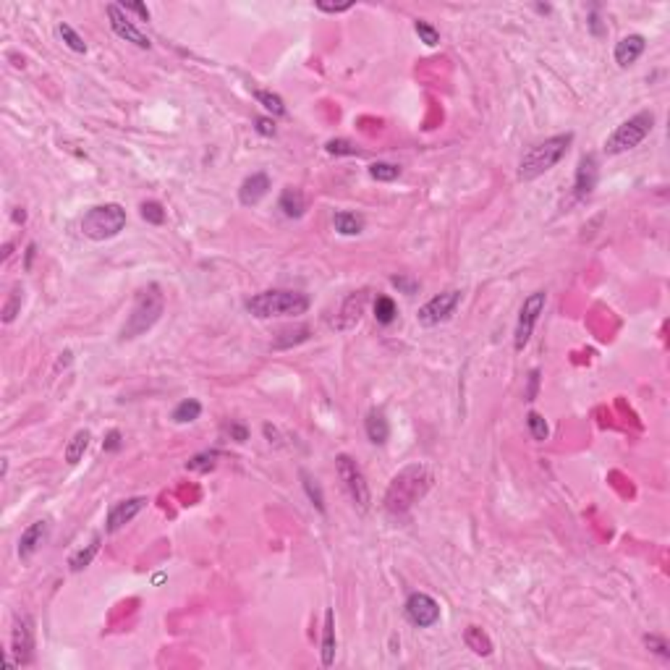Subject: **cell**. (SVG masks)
I'll use <instances>...</instances> for the list:
<instances>
[{"label": "cell", "instance_id": "6da1fadb", "mask_svg": "<svg viewBox=\"0 0 670 670\" xmlns=\"http://www.w3.org/2000/svg\"><path fill=\"white\" fill-rule=\"evenodd\" d=\"M429 485H432V471H429L424 464H409V466L401 469V471L393 476V482L388 485V493H385V511L396 518L406 516V513L427 495Z\"/></svg>", "mask_w": 670, "mask_h": 670}, {"label": "cell", "instance_id": "7a4b0ae2", "mask_svg": "<svg viewBox=\"0 0 670 670\" xmlns=\"http://www.w3.org/2000/svg\"><path fill=\"white\" fill-rule=\"evenodd\" d=\"M571 145L573 134L565 131V134H555V137H548L540 145L529 147L518 160V181H534V178L545 176L548 170L555 168L558 162L568 155Z\"/></svg>", "mask_w": 670, "mask_h": 670}, {"label": "cell", "instance_id": "3957f363", "mask_svg": "<svg viewBox=\"0 0 670 670\" xmlns=\"http://www.w3.org/2000/svg\"><path fill=\"white\" fill-rule=\"evenodd\" d=\"M312 307L304 291H288V288H275V291H262L254 293L251 299H246V312L259 320H270V317H299Z\"/></svg>", "mask_w": 670, "mask_h": 670}, {"label": "cell", "instance_id": "277c9868", "mask_svg": "<svg viewBox=\"0 0 670 670\" xmlns=\"http://www.w3.org/2000/svg\"><path fill=\"white\" fill-rule=\"evenodd\" d=\"M162 309H165V296L160 293V286L150 283L147 288L137 293L134 307H131L129 317H126V323L121 328V338L134 340L139 335H145L147 330H152L157 320L162 317Z\"/></svg>", "mask_w": 670, "mask_h": 670}, {"label": "cell", "instance_id": "5b68a950", "mask_svg": "<svg viewBox=\"0 0 670 670\" xmlns=\"http://www.w3.org/2000/svg\"><path fill=\"white\" fill-rule=\"evenodd\" d=\"M126 210L121 204L105 202L98 204V207H89L81 218V234L92 239V241H108V239H115L126 228Z\"/></svg>", "mask_w": 670, "mask_h": 670}, {"label": "cell", "instance_id": "8992f818", "mask_svg": "<svg viewBox=\"0 0 670 670\" xmlns=\"http://www.w3.org/2000/svg\"><path fill=\"white\" fill-rule=\"evenodd\" d=\"M654 129V113L652 110H639L637 115H631L629 121H623L618 129L605 139V152L607 155H626L631 150H637Z\"/></svg>", "mask_w": 670, "mask_h": 670}, {"label": "cell", "instance_id": "52a82bcc", "mask_svg": "<svg viewBox=\"0 0 670 670\" xmlns=\"http://www.w3.org/2000/svg\"><path fill=\"white\" fill-rule=\"evenodd\" d=\"M335 469H338L340 482H343L348 498L354 501L356 508H370V485H367V476H364L362 466L356 464V459H351L348 453H338L335 456Z\"/></svg>", "mask_w": 670, "mask_h": 670}, {"label": "cell", "instance_id": "ba28073f", "mask_svg": "<svg viewBox=\"0 0 670 670\" xmlns=\"http://www.w3.org/2000/svg\"><path fill=\"white\" fill-rule=\"evenodd\" d=\"M545 304H548V293L545 291H534L524 299V304L518 309L516 330H513V348H516V351H524V348L529 346L534 325H537L540 315L545 312Z\"/></svg>", "mask_w": 670, "mask_h": 670}, {"label": "cell", "instance_id": "9c48e42d", "mask_svg": "<svg viewBox=\"0 0 670 670\" xmlns=\"http://www.w3.org/2000/svg\"><path fill=\"white\" fill-rule=\"evenodd\" d=\"M404 613L412 626L417 629H432L440 621V602L435 597H429L427 592H412L406 597Z\"/></svg>", "mask_w": 670, "mask_h": 670}, {"label": "cell", "instance_id": "30bf717a", "mask_svg": "<svg viewBox=\"0 0 670 670\" xmlns=\"http://www.w3.org/2000/svg\"><path fill=\"white\" fill-rule=\"evenodd\" d=\"M459 301H461V291H456V288L437 293V296H432V299L424 304V307H419L417 320H419L422 328H435V325L451 320L453 312H456V307H459Z\"/></svg>", "mask_w": 670, "mask_h": 670}, {"label": "cell", "instance_id": "8fae6325", "mask_svg": "<svg viewBox=\"0 0 670 670\" xmlns=\"http://www.w3.org/2000/svg\"><path fill=\"white\" fill-rule=\"evenodd\" d=\"M11 654L16 665H29L34 657V621L29 613H19L11 631Z\"/></svg>", "mask_w": 670, "mask_h": 670}, {"label": "cell", "instance_id": "7c38bea8", "mask_svg": "<svg viewBox=\"0 0 670 670\" xmlns=\"http://www.w3.org/2000/svg\"><path fill=\"white\" fill-rule=\"evenodd\" d=\"M105 14H108V19H110V29H113L121 40H126V42H131V45H137V48H142V50H150L152 48V40L147 37L142 29H139L134 21H131L129 16H126V11L121 9V6H115V3H108L105 6Z\"/></svg>", "mask_w": 670, "mask_h": 670}, {"label": "cell", "instance_id": "4fadbf2b", "mask_svg": "<svg viewBox=\"0 0 670 670\" xmlns=\"http://www.w3.org/2000/svg\"><path fill=\"white\" fill-rule=\"evenodd\" d=\"M147 498L145 495H137V498H129V501H121V503H115L113 508L108 511V524H105V529L110 534H115V532H121L123 526L126 524H131L134 518L142 513V511L147 508Z\"/></svg>", "mask_w": 670, "mask_h": 670}, {"label": "cell", "instance_id": "5bb4252c", "mask_svg": "<svg viewBox=\"0 0 670 670\" xmlns=\"http://www.w3.org/2000/svg\"><path fill=\"white\" fill-rule=\"evenodd\" d=\"M597 178H600V162L595 155H584L579 160V168H576V178H573V197L576 199H590L592 192L597 189Z\"/></svg>", "mask_w": 670, "mask_h": 670}, {"label": "cell", "instance_id": "9a60e30c", "mask_svg": "<svg viewBox=\"0 0 670 670\" xmlns=\"http://www.w3.org/2000/svg\"><path fill=\"white\" fill-rule=\"evenodd\" d=\"M267 192H270V176L257 170V173H251V176H246L241 181V186H239V202L244 207H254V204L265 199Z\"/></svg>", "mask_w": 670, "mask_h": 670}, {"label": "cell", "instance_id": "2e32d148", "mask_svg": "<svg viewBox=\"0 0 670 670\" xmlns=\"http://www.w3.org/2000/svg\"><path fill=\"white\" fill-rule=\"evenodd\" d=\"M647 50V40L642 37V34H629V37H623V40L615 42V63L621 66V68H629V66H634L639 61V58L644 56Z\"/></svg>", "mask_w": 670, "mask_h": 670}, {"label": "cell", "instance_id": "e0dca14e", "mask_svg": "<svg viewBox=\"0 0 670 670\" xmlns=\"http://www.w3.org/2000/svg\"><path fill=\"white\" fill-rule=\"evenodd\" d=\"M48 532H50L48 521H34V524L26 526L24 532H21V537H19V558H21V560H29V558L42 548V542L48 540Z\"/></svg>", "mask_w": 670, "mask_h": 670}, {"label": "cell", "instance_id": "ac0fdd59", "mask_svg": "<svg viewBox=\"0 0 670 670\" xmlns=\"http://www.w3.org/2000/svg\"><path fill=\"white\" fill-rule=\"evenodd\" d=\"M364 432L372 445H385L390 437V422L382 409H370L367 419H364Z\"/></svg>", "mask_w": 670, "mask_h": 670}, {"label": "cell", "instance_id": "d6986e66", "mask_svg": "<svg viewBox=\"0 0 670 670\" xmlns=\"http://www.w3.org/2000/svg\"><path fill=\"white\" fill-rule=\"evenodd\" d=\"M278 210L288 220H299L307 212V197H304V192L296 189V186H286L281 192V199H278Z\"/></svg>", "mask_w": 670, "mask_h": 670}, {"label": "cell", "instance_id": "ffe728a7", "mask_svg": "<svg viewBox=\"0 0 670 670\" xmlns=\"http://www.w3.org/2000/svg\"><path fill=\"white\" fill-rule=\"evenodd\" d=\"M364 304H367V291L351 293V296L343 301V307H340V317H338V323H335V328H338V330H351V328L362 320Z\"/></svg>", "mask_w": 670, "mask_h": 670}, {"label": "cell", "instance_id": "44dd1931", "mask_svg": "<svg viewBox=\"0 0 670 670\" xmlns=\"http://www.w3.org/2000/svg\"><path fill=\"white\" fill-rule=\"evenodd\" d=\"M320 652H323V665L330 668L333 662H335V613H333V607L325 610V629H323Z\"/></svg>", "mask_w": 670, "mask_h": 670}, {"label": "cell", "instance_id": "7402d4cb", "mask_svg": "<svg viewBox=\"0 0 670 670\" xmlns=\"http://www.w3.org/2000/svg\"><path fill=\"white\" fill-rule=\"evenodd\" d=\"M464 644L474 654H479V657H490L493 654V639L487 637L485 629H479V626H469L464 631Z\"/></svg>", "mask_w": 670, "mask_h": 670}, {"label": "cell", "instance_id": "603a6c76", "mask_svg": "<svg viewBox=\"0 0 670 670\" xmlns=\"http://www.w3.org/2000/svg\"><path fill=\"white\" fill-rule=\"evenodd\" d=\"M100 542H103V537H100V534H95L87 548H81L79 553H73V555L68 558V568H71L73 573H81L84 568H89V565H92V560H95V555L100 553Z\"/></svg>", "mask_w": 670, "mask_h": 670}, {"label": "cell", "instance_id": "cb8c5ba5", "mask_svg": "<svg viewBox=\"0 0 670 670\" xmlns=\"http://www.w3.org/2000/svg\"><path fill=\"white\" fill-rule=\"evenodd\" d=\"M333 226L340 236H359L364 231V220L356 215V212L340 210L333 215Z\"/></svg>", "mask_w": 670, "mask_h": 670}, {"label": "cell", "instance_id": "d4e9b609", "mask_svg": "<svg viewBox=\"0 0 670 670\" xmlns=\"http://www.w3.org/2000/svg\"><path fill=\"white\" fill-rule=\"evenodd\" d=\"M89 440H92L89 429H79V432H73V437L68 440V445H66V464L76 466V464L84 459V453H87Z\"/></svg>", "mask_w": 670, "mask_h": 670}, {"label": "cell", "instance_id": "484cf974", "mask_svg": "<svg viewBox=\"0 0 670 670\" xmlns=\"http://www.w3.org/2000/svg\"><path fill=\"white\" fill-rule=\"evenodd\" d=\"M170 417H173L176 424H192V422H197L202 417V404H199L197 398H184V401L173 409Z\"/></svg>", "mask_w": 670, "mask_h": 670}, {"label": "cell", "instance_id": "4316f807", "mask_svg": "<svg viewBox=\"0 0 670 670\" xmlns=\"http://www.w3.org/2000/svg\"><path fill=\"white\" fill-rule=\"evenodd\" d=\"M299 476H301V485H304V493H307V498H309V503L315 506L320 513L325 516V495H323V487H320V482H317L315 476L309 474L307 469H301L299 471Z\"/></svg>", "mask_w": 670, "mask_h": 670}, {"label": "cell", "instance_id": "83f0119b", "mask_svg": "<svg viewBox=\"0 0 670 670\" xmlns=\"http://www.w3.org/2000/svg\"><path fill=\"white\" fill-rule=\"evenodd\" d=\"M21 304H24V288H21V283H16V286L11 288L6 304H3V323L6 325L14 323L16 315H21Z\"/></svg>", "mask_w": 670, "mask_h": 670}, {"label": "cell", "instance_id": "f1b7e54d", "mask_svg": "<svg viewBox=\"0 0 670 670\" xmlns=\"http://www.w3.org/2000/svg\"><path fill=\"white\" fill-rule=\"evenodd\" d=\"M218 459H220V451H202L186 461V469H189V471L207 474V471H212V469L218 466Z\"/></svg>", "mask_w": 670, "mask_h": 670}, {"label": "cell", "instance_id": "f546056e", "mask_svg": "<svg viewBox=\"0 0 670 670\" xmlns=\"http://www.w3.org/2000/svg\"><path fill=\"white\" fill-rule=\"evenodd\" d=\"M309 325H299V328H291V330H283L281 338H275L273 346L275 348H291V346H299V343H304V340H309Z\"/></svg>", "mask_w": 670, "mask_h": 670}, {"label": "cell", "instance_id": "4dcf8cb0", "mask_svg": "<svg viewBox=\"0 0 670 670\" xmlns=\"http://www.w3.org/2000/svg\"><path fill=\"white\" fill-rule=\"evenodd\" d=\"M396 317H398L396 301L390 299V296H377V301H375V320L380 325H393Z\"/></svg>", "mask_w": 670, "mask_h": 670}, {"label": "cell", "instance_id": "1f68e13d", "mask_svg": "<svg viewBox=\"0 0 670 670\" xmlns=\"http://www.w3.org/2000/svg\"><path fill=\"white\" fill-rule=\"evenodd\" d=\"M254 98H257L259 105H265V110H270L273 115H286L288 110H286V103H283L281 95H275V92H265V89H257L254 92Z\"/></svg>", "mask_w": 670, "mask_h": 670}, {"label": "cell", "instance_id": "d6a6232c", "mask_svg": "<svg viewBox=\"0 0 670 670\" xmlns=\"http://www.w3.org/2000/svg\"><path fill=\"white\" fill-rule=\"evenodd\" d=\"M58 34L66 42V48H71L73 53H87V42H84V37L71 24H58Z\"/></svg>", "mask_w": 670, "mask_h": 670}, {"label": "cell", "instance_id": "836d02e7", "mask_svg": "<svg viewBox=\"0 0 670 670\" xmlns=\"http://www.w3.org/2000/svg\"><path fill=\"white\" fill-rule=\"evenodd\" d=\"M370 176L375 178V181L390 184V181H396V178L401 176V168H398L396 162H372V165H370Z\"/></svg>", "mask_w": 670, "mask_h": 670}, {"label": "cell", "instance_id": "e575fe53", "mask_svg": "<svg viewBox=\"0 0 670 670\" xmlns=\"http://www.w3.org/2000/svg\"><path fill=\"white\" fill-rule=\"evenodd\" d=\"M139 215H142V220H147L150 226H162V223H165V207H162L160 202H155V199L139 204Z\"/></svg>", "mask_w": 670, "mask_h": 670}, {"label": "cell", "instance_id": "d590c367", "mask_svg": "<svg viewBox=\"0 0 670 670\" xmlns=\"http://www.w3.org/2000/svg\"><path fill=\"white\" fill-rule=\"evenodd\" d=\"M526 427H529V435H532L537 443L548 440L550 427H548V422H545V417H542V414H537V412L526 414Z\"/></svg>", "mask_w": 670, "mask_h": 670}, {"label": "cell", "instance_id": "8d00e7d4", "mask_svg": "<svg viewBox=\"0 0 670 670\" xmlns=\"http://www.w3.org/2000/svg\"><path fill=\"white\" fill-rule=\"evenodd\" d=\"M414 32L419 34V40L424 42L427 48H435L437 42H440V32H437L429 21H424V19H417V21H414Z\"/></svg>", "mask_w": 670, "mask_h": 670}, {"label": "cell", "instance_id": "74e56055", "mask_svg": "<svg viewBox=\"0 0 670 670\" xmlns=\"http://www.w3.org/2000/svg\"><path fill=\"white\" fill-rule=\"evenodd\" d=\"M325 152L328 155H335V157H340V155H348V157H359V150H356L354 142H348V139H330L328 145H325Z\"/></svg>", "mask_w": 670, "mask_h": 670}, {"label": "cell", "instance_id": "f35d334b", "mask_svg": "<svg viewBox=\"0 0 670 670\" xmlns=\"http://www.w3.org/2000/svg\"><path fill=\"white\" fill-rule=\"evenodd\" d=\"M644 644H647V649H649V652H654L657 657H662V660H670V649H668V642H665V637H660V634H647Z\"/></svg>", "mask_w": 670, "mask_h": 670}, {"label": "cell", "instance_id": "ab89813d", "mask_svg": "<svg viewBox=\"0 0 670 670\" xmlns=\"http://www.w3.org/2000/svg\"><path fill=\"white\" fill-rule=\"evenodd\" d=\"M540 382H542V372L540 370H532L529 372V377H526V390H524V398L532 404V401H537V393H540Z\"/></svg>", "mask_w": 670, "mask_h": 670}, {"label": "cell", "instance_id": "60d3db41", "mask_svg": "<svg viewBox=\"0 0 670 670\" xmlns=\"http://www.w3.org/2000/svg\"><path fill=\"white\" fill-rule=\"evenodd\" d=\"M226 432H228L231 440H236V443H246V440H249V427H246L244 422H231V424L226 427Z\"/></svg>", "mask_w": 670, "mask_h": 670}, {"label": "cell", "instance_id": "b9f144b4", "mask_svg": "<svg viewBox=\"0 0 670 670\" xmlns=\"http://www.w3.org/2000/svg\"><path fill=\"white\" fill-rule=\"evenodd\" d=\"M123 448V435L118 432V429H110L105 435V440H103V451L105 453H118Z\"/></svg>", "mask_w": 670, "mask_h": 670}, {"label": "cell", "instance_id": "7bdbcfd3", "mask_svg": "<svg viewBox=\"0 0 670 670\" xmlns=\"http://www.w3.org/2000/svg\"><path fill=\"white\" fill-rule=\"evenodd\" d=\"M390 283H393L396 288H401L404 293H409V296L419 291V283L414 281V278H406V275H393V278H390Z\"/></svg>", "mask_w": 670, "mask_h": 670}, {"label": "cell", "instance_id": "ee69618b", "mask_svg": "<svg viewBox=\"0 0 670 670\" xmlns=\"http://www.w3.org/2000/svg\"><path fill=\"white\" fill-rule=\"evenodd\" d=\"M590 32L595 34V37H605L607 34V26L602 24V19H600V14H597V9H592V14H590Z\"/></svg>", "mask_w": 670, "mask_h": 670}, {"label": "cell", "instance_id": "f6af8a7d", "mask_svg": "<svg viewBox=\"0 0 670 670\" xmlns=\"http://www.w3.org/2000/svg\"><path fill=\"white\" fill-rule=\"evenodd\" d=\"M354 9V3H340V6H333V3H317V11H323V14H346V11Z\"/></svg>", "mask_w": 670, "mask_h": 670}, {"label": "cell", "instance_id": "bcb514c9", "mask_svg": "<svg viewBox=\"0 0 670 670\" xmlns=\"http://www.w3.org/2000/svg\"><path fill=\"white\" fill-rule=\"evenodd\" d=\"M254 123H257L254 129H257L262 137H275V121H273V118H257Z\"/></svg>", "mask_w": 670, "mask_h": 670}, {"label": "cell", "instance_id": "7dc6e473", "mask_svg": "<svg viewBox=\"0 0 670 670\" xmlns=\"http://www.w3.org/2000/svg\"><path fill=\"white\" fill-rule=\"evenodd\" d=\"M121 9L123 11H134L137 16H142L145 21H150V9H147V6H142V3H123Z\"/></svg>", "mask_w": 670, "mask_h": 670}, {"label": "cell", "instance_id": "c3c4849f", "mask_svg": "<svg viewBox=\"0 0 670 670\" xmlns=\"http://www.w3.org/2000/svg\"><path fill=\"white\" fill-rule=\"evenodd\" d=\"M34 254H37V244H29L26 246V259H24V267L29 270L32 267V259H34Z\"/></svg>", "mask_w": 670, "mask_h": 670}, {"label": "cell", "instance_id": "681fc988", "mask_svg": "<svg viewBox=\"0 0 670 670\" xmlns=\"http://www.w3.org/2000/svg\"><path fill=\"white\" fill-rule=\"evenodd\" d=\"M14 220H16V223H24V220H26L24 207H16V212H14Z\"/></svg>", "mask_w": 670, "mask_h": 670}]
</instances>
